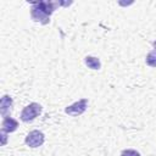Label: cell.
I'll use <instances>...</instances> for the list:
<instances>
[{
    "instance_id": "3",
    "label": "cell",
    "mask_w": 156,
    "mask_h": 156,
    "mask_svg": "<svg viewBox=\"0 0 156 156\" xmlns=\"http://www.w3.org/2000/svg\"><path fill=\"white\" fill-rule=\"evenodd\" d=\"M44 140H45V135H44L43 132H40V130H32L26 136L24 143L29 147H39V146H41L44 144Z\"/></svg>"
},
{
    "instance_id": "9",
    "label": "cell",
    "mask_w": 156,
    "mask_h": 156,
    "mask_svg": "<svg viewBox=\"0 0 156 156\" xmlns=\"http://www.w3.org/2000/svg\"><path fill=\"white\" fill-rule=\"evenodd\" d=\"M121 156H140V154L136 150L133 149H126L121 152Z\"/></svg>"
},
{
    "instance_id": "11",
    "label": "cell",
    "mask_w": 156,
    "mask_h": 156,
    "mask_svg": "<svg viewBox=\"0 0 156 156\" xmlns=\"http://www.w3.org/2000/svg\"><path fill=\"white\" fill-rule=\"evenodd\" d=\"M152 45H154V48H155V50H156V40L152 43Z\"/></svg>"
},
{
    "instance_id": "7",
    "label": "cell",
    "mask_w": 156,
    "mask_h": 156,
    "mask_svg": "<svg viewBox=\"0 0 156 156\" xmlns=\"http://www.w3.org/2000/svg\"><path fill=\"white\" fill-rule=\"evenodd\" d=\"M84 62H85V65H87L89 68H91V69H100V67H101L100 60H99L98 57H94V56H87V57L84 58Z\"/></svg>"
},
{
    "instance_id": "2",
    "label": "cell",
    "mask_w": 156,
    "mask_h": 156,
    "mask_svg": "<svg viewBox=\"0 0 156 156\" xmlns=\"http://www.w3.org/2000/svg\"><path fill=\"white\" fill-rule=\"evenodd\" d=\"M41 112V106L38 102H30L29 105H27L22 112H21V119L23 122H30L33 121L35 117H38Z\"/></svg>"
},
{
    "instance_id": "4",
    "label": "cell",
    "mask_w": 156,
    "mask_h": 156,
    "mask_svg": "<svg viewBox=\"0 0 156 156\" xmlns=\"http://www.w3.org/2000/svg\"><path fill=\"white\" fill-rule=\"evenodd\" d=\"M87 107H88V99H80L74 104L67 106L65 108V112L69 116H80L83 112H85Z\"/></svg>"
},
{
    "instance_id": "10",
    "label": "cell",
    "mask_w": 156,
    "mask_h": 156,
    "mask_svg": "<svg viewBox=\"0 0 156 156\" xmlns=\"http://www.w3.org/2000/svg\"><path fill=\"white\" fill-rule=\"evenodd\" d=\"M1 135H2V145L6 144V132L1 130Z\"/></svg>"
},
{
    "instance_id": "8",
    "label": "cell",
    "mask_w": 156,
    "mask_h": 156,
    "mask_svg": "<svg viewBox=\"0 0 156 156\" xmlns=\"http://www.w3.org/2000/svg\"><path fill=\"white\" fill-rule=\"evenodd\" d=\"M145 61H146V63H147L150 67H156V50L150 51V52L146 55Z\"/></svg>"
},
{
    "instance_id": "6",
    "label": "cell",
    "mask_w": 156,
    "mask_h": 156,
    "mask_svg": "<svg viewBox=\"0 0 156 156\" xmlns=\"http://www.w3.org/2000/svg\"><path fill=\"white\" fill-rule=\"evenodd\" d=\"M1 126H2V129H1V130L6 132V133H12V132H15V130L17 129V127H18V122H17L15 118L7 116V117L4 118Z\"/></svg>"
},
{
    "instance_id": "5",
    "label": "cell",
    "mask_w": 156,
    "mask_h": 156,
    "mask_svg": "<svg viewBox=\"0 0 156 156\" xmlns=\"http://www.w3.org/2000/svg\"><path fill=\"white\" fill-rule=\"evenodd\" d=\"M11 108H12V99H11V96L4 95L1 98V101H0V112H1V116L4 118L7 117V113L11 112Z\"/></svg>"
},
{
    "instance_id": "1",
    "label": "cell",
    "mask_w": 156,
    "mask_h": 156,
    "mask_svg": "<svg viewBox=\"0 0 156 156\" xmlns=\"http://www.w3.org/2000/svg\"><path fill=\"white\" fill-rule=\"evenodd\" d=\"M60 2H51V1H39L34 2L30 9V16L35 22H40L43 24L49 23L50 15L55 11L56 6H58Z\"/></svg>"
}]
</instances>
